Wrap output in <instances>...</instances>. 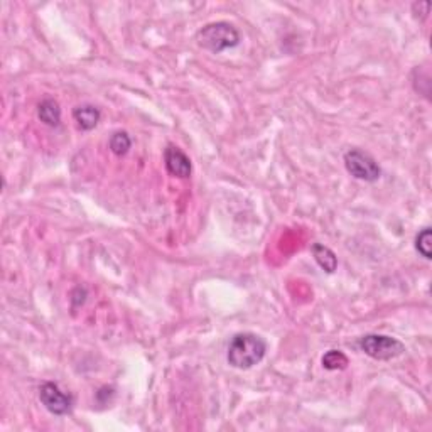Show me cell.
I'll list each match as a JSON object with an SVG mask.
<instances>
[{"instance_id": "11", "label": "cell", "mask_w": 432, "mask_h": 432, "mask_svg": "<svg viewBox=\"0 0 432 432\" xmlns=\"http://www.w3.org/2000/svg\"><path fill=\"white\" fill-rule=\"evenodd\" d=\"M108 145H110V151L115 154V156H125L132 147V139L127 132H115L110 137Z\"/></svg>"}, {"instance_id": "6", "label": "cell", "mask_w": 432, "mask_h": 432, "mask_svg": "<svg viewBox=\"0 0 432 432\" xmlns=\"http://www.w3.org/2000/svg\"><path fill=\"white\" fill-rule=\"evenodd\" d=\"M164 162H166V169L171 176L179 177V179H188L191 176V159L181 151L176 145H167L164 151Z\"/></svg>"}, {"instance_id": "7", "label": "cell", "mask_w": 432, "mask_h": 432, "mask_svg": "<svg viewBox=\"0 0 432 432\" xmlns=\"http://www.w3.org/2000/svg\"><path fill=\"white\" fill-rule=\"evenodd\" d=\"M102 113L95 105H80L73 110V118L81 130H93L98 125Z\"/></svg>"}, {"instance_id": "4", "label": "cell", "mask_w": 432, "mask_h": 432, "mask_svg": "<svg viewBox=\"0 0 432 432\" xmlns=\"http://www.w3.org/2000/svg\"><path fill=\"white\" fill-rule=\"evenodd\" d=\"M344 167L354 179L365 181V183H375L381 176L379 162L360 149H352L344 154Z\"/></svg>"}, {"instance_id": "1", "label": "cell", "mask_w": 432, "mask_h": 432, "mask_svg": "<svg viewBox=\"0 0 432 432\" xmlns=\"http://www.w3.org/2000/svg\"><path fill=\"white\" fill-rule=\"evenodd\" d=\"M267 353V343L255 333H238L230 341L226 360L233 368L248 370L258 365Z\"/></svg>"}, {"instance_id": "5", "label": "cell", "mask_w": 432, "mask_h": 432, "mask_svg": "<svg viewBox=\"0 0 432 432\" xmlns=\"http://www.w3.org/2000/svg\"><path fill=\"white\" fill-rule=\"evenodd\" d=\"M39 400L46 407V411L54 416H66L73 409L71 395L59 389V385L54 381H44L39 386Z\"/></svg>"}, {"instance_id": "9", "label": "cell", "mask_w": 432, "mask_h": 432, "mask_svg": "<svg viewBox=\"0 0 432 432\" xmlns=\"http://www.w3.org/2000/svg\"><path fill=\"white\" fill-rule=\"evenodd\" d=\"M312 255H315V260L317 262V265L321 267L322 270H326L327 274H333L338 267V258H336L334 252L331 248L325 247L321 243H315L311 248Z\"/></svg>"}, {"instance_id": "10", "label": "cell", "mask_w": 432, "mask_h": 432, "mask_svg": "<svg viewBox=\"0 0 432 432\" xmlns=\"http://www.w3.org/2000/svg\"><path fill=\"white\" fill-rule=\"evenodd\" d=\"M322 367L326 368V370H344V368L348 367V358L347 354L343 352H339V349H330L325 357H322Z\"/></svg>"}, {"instance_id": "3", "label": "cell", "mask_w": 432, "mask_h": 432, "mask_svg": "<svg viewBox=\"0 0 432 432\" xmlns=\"http://www.w3.org/2000/svg\"><path fill=\"white\" fill-rule=\"evenodd\" d=\"M358 344H360L363 353L374 358V360L380 362L394 360V358L400 357V354L406 352L402 341L386 334H367L360 338Z\"/></svg>"}, {"instance_id": "12", "label": "cell", "mask_w": 432, "mask_h": 432, "mask_svg": "<svg viewBox=\"0 0 432 432\" xmlns=\"http://www.w3.org/2000/svg\"><path fill=\"white\" fill-rule=\"evenodd\" d=\"M431 242H432V231L429 226H426V228H422L419 231V235L416 236V250L421 253L422 257L427 258L429 260L431 258Z\"/></svg>"}, {"instance_id": "2", "label": "cell", "mask_w": 432, "mask_h": 432, "mask_svg": "<svg viewBox=\"0 0 432 432\" xmlns=\"http://www.w3.org/2000/svg\"><path fill=\"white\" fill-rule=\"evenodd\" d=\"M196 43L199 48L218 54L226 51V49L238 46L240 33L230 22H211V24H206L198 31Z\"/></svg>"}, {"instance_id": "8", "label": "cell", "mask_w": 432, "mask_h": 432, "mask_svg": "<svg viewBox=\"0 0 432 432\" xmlns=\"http://www.w3.org/2000/svg\"><path fill=\"white\" fill-rule=\"evenodd\" d=\"M38 117L43 124L49 127H58L61 124V108L53 98H46L38 105Z\"/></svg>"}]
</instances>
